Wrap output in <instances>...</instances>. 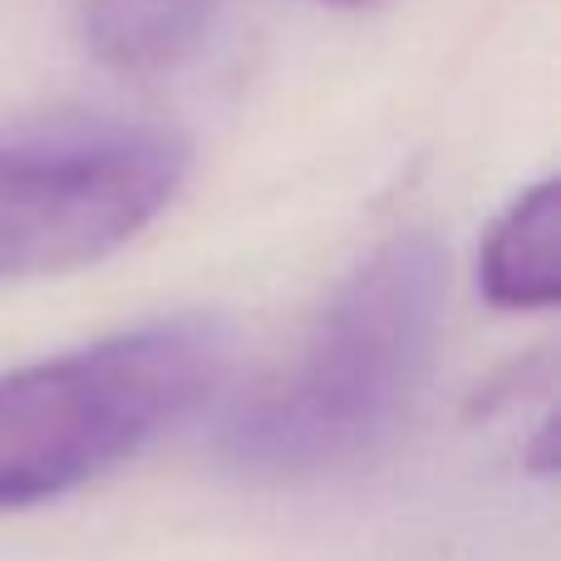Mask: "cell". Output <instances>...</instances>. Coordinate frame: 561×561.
<instances>
[{
    "label": "cell",
    "mask_w": 561,
    "mask_h": 561,
    "mask_svg": "<svg viewBox=\"0 0 561 561\" xmlns=\"http://www.w3.org/2000/svg\"><path fill=\"white\" fill-rule=\"evenodd\" d=\"M448 252L399 232L325 300L296 355L227 409L222 458L247 478L300 483L365 463L414 409L438 350Z\"/></svg>",
    "instance_id": "cell-1"
},
{
    "label": "cell",
    "mask_w": 561,
    "mask_h": 561,
    "mask_svg": "<svg viewBox=\"0 0 561 561\" xmlns=\"http://www.w3.org/2000/svg\"><path fill=\"white\" fill-rule=\"evenodd\" d=\"M227 359L232 330L197 310L0 375V513L114 473L222 385Z\"/></svg>",
    "instance_id": "cell-2"
},
{
    "label": "cell",
    "mask_w": 561,
    "mask_h": 561,
    "mask_svg": "<svg viewBox=\"0 0 561 561\" xmlns=\"http://www.w3.org/2000/svg\"><path fill=\"white\" fill-rule=\"evenodd\" d=\"M183 173L187 148L163 134L0 148V280L104 262L173 203Z\"/></svg>",
    "instance_id": "cell-3"
},
{
    "label": "cell",
    "mask_w": 561,
    "mask_h": 561,
    "mask_svg": "<svg viewBox=\"0 0 561 561\" xmlns=\"http://www.w3.org/2000/svg\"><path fill=\"white\" fill-rule=\"evenodd\" d=\"M478 286L497 310H552L561 300V193L533 183L483 237Z\"/></svg>",
    "instance_id": "cell-4"
},
{
    "label": "cell",
    "mask_w": 561,
    "mask_h": 561,
    "mask_svg": "<svg viewBox=\"0 0 561 561\" xmlns=\"http://www.w3.org/2000/svg\"><path fill=\"white\" fill-rule=\"evenodd\" d=\"M213 0H84V45L118 75H163L207 35Z\"/></svg>",
    "instance_id": "cell-5"
},
{
    "label": "cell",
    "mask_w": 561,
    "mask_h": 561,
    "mask_svg": "<svg viewBox=\"0 0 561 561\" xmlns=\"http://www.w3.org/2000/svg\"><path fill=\"white\" fill-rule=\"evenodd\" d=\"M320 5H345V10H369V5H385V0H320Z\"/></svg>",
    "instance_id": "cell-6"
}]
</instances>
